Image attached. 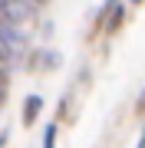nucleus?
Listing matches in <instances>:
<instances>
[{
	"instance_id": "obj_1",
	"label": "nucleus",
	"mask_w": 145,
	"mask_h": 148,
	"mask_svg": "<svg viewBox=\"0 0 145 148\" xmlns=\"http://www.w3.org/2000/svg\"><path fill=\"white\" fill-rule=\"evenodd\" d=\"M33 10H30V0H0V16H3L7 23H23L30 16Z\"/></svg>"
},
{
	"instance_id": "obj_4",
	"label": "nucleus",
	"mask_w": 145,
	"mask_h": 148,
	"mask_svg": "<svg viewBox=\"0 0 145 148\" xmlns=\"http://www.w3.org/2000/svg\"><path fill=\"white\" fill-rule=\"evenodd\" d=\"M3 99H7V73L0 69V102H3Z\"/></svg>"
},
{
	"instance_id": "obj_6",
	"label": "nucleus",
	"mask_w": 145,
	"mask_h": 148,
	"mask_svg": "<svg viewBox=\"0 0 145 148\" xmlns=\"http://www.w3.org/2000/svg\"><path fill=\"white\" fill-rule=\"evenodd\" d=\"M30 3H46V0H30Z\"/></svg>"
},
{
	"instance_id": "obj_7",
	"label": "nucleus",
	"mask_w": 145,
	"mask_h": 148,
	"mask_svg": "<svg viewBox=\"0 0 145 148\" xmlns=\"http://www.w3.org/2000/svg\"><path fill=\"white\" fill-rule=\"evenodd\" d=\"M129 3H135V7H139V3H142V0H129Z\"/></svg>"
},
{
	"instance_id": "obj_5",
	"label": "nucleus",
	"mask_w": 145,
	"mask_h": 148,
	"mask_svg": "<svg viewBox=\"0 0 145 148\" xmlns=\"http://www.w3.org/2000/svg\"><path fill=\"white\" fill-rule=\"evenodd\" d=\"M7 145V132H0V148H3Z\"/></svg>"
},
{
	"instance_id": "obj_2",
	"label": "nucleus",
	"mask_w": 145,
	"mask_h": 148,
	"mask_svg": "<svg viewBox=\"0 0 145 148\" xmlns=\"http://www.w3.org/2000/svg\"><path fill=\"white\" fill-rule=\"evenodd\" d=\"M40 109H43V99H40V95H27V102H23V122L33 125L36 115H40Z\"/></svg>"
},
{
	"instance_id": "obj_3",
	"label": "nucleus",
	"mask_w": 145,
	"mask_h": 148,
	"mask_svg": "<svg viewBox=\"0 0 145 148\" xmlns=\"http://www.w3.org/2000/svg\"><path fill=\"white\" fill-rule=\"evenodd\" d=\"M53 138H56V125H46V138H43V148H53Z\"/></svg>"
}]
</instances>
